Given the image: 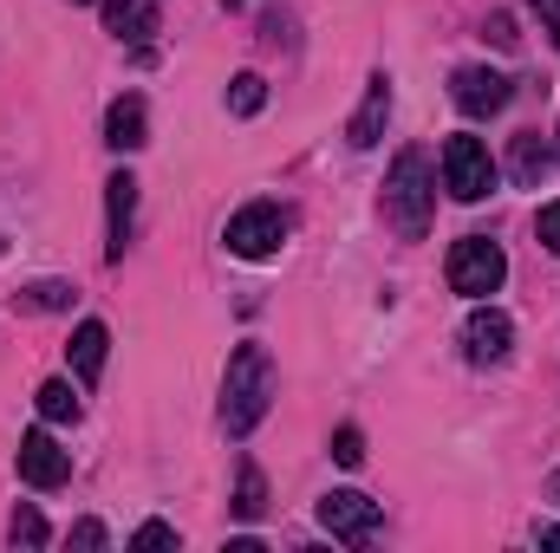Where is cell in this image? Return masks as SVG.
Wrapping results in <instances>:
<instances>
[{
    "instance_id": "obj_1",
    "label": "cell",
    "mask_w": 560,
    "mask_h": 553,
    "mask_svg": "<svg viewBox=\"0 0 560 553\" xmlns=\"http://www.w3.org/2000/svg\"><path fill=\"white\" fill-rule=\"evenodd\" d=\"M275 404V358L268 345H235L229 372H222V430L229 436H248Z\"/></svg>"
},
{
    "instance_id": "obj_2",
    "label": "cell",
    "mask_w": 560,
    "mask_h": 553,
    "mask_svg": "<svg viewBox=\"0 0 560 553\" xmlns=\"http://www.w3.org/2000/svg\"><path fill=\"white\" fill-rule=\"evenodd\" d=\"M378 209H385L392 235H405V242H423V235H430V215H436V176H430V156H423V150H398Z\"/></svg>"
},
{
    "instance_id": "obj_3",
    "label": "cell",
    "mask_w": 560,
    "mask_h": 553,
    "mask_svg": "<svg viewBox=\"0 0 560 553\" xmlns=\"http://www.w3.org/2000/svg\"><path fill=\"white\" fill-rule=\"evenodd\" d=\"M502 280H509V255H502L489 235H463V242L450 248V293H463V299H489Z\"/></svg>"
},
{
    "instance_id": "obj_4",
    "label": "cell",
    "mask_w": 560,
    "mask_h": 553,
    "mask_svg": "<svg viewBox=\"0 0 560 553\" xmlns=\"http://www.w3.org/2000/svg\"><path fill=\"white\" fill-rule=\"evenodd\" d=\"M443 189L456 202H482L495 189V163H489V143L482 138H450L443 143Z\"/></svg>"
},
{
    "instance_id": "obj_5",
    "label": "cell",
    "mask_w": 560,
    "mask_h": 553,
    "mask_svg": "<svg viewBox=\"0 0 560 553\" xmlns=\"http://www.w3.org/2000/svg\"><path fill=\"white\" fill-rule=\"evenodd\" d=\"M319 521H326V534L332 541H346V548H365L372 534H378V502L372 495H359V489H332V495H319Z\"/></svg>"
},
{
    "instance_id": "obj_6",
    "label": "cell",
    "mask_w": 560,
    "mask_h": 553,
    "mask_svg": "<svg viewBox=\"0 0 560 553\" xmlns=\"http://www.w3.org/2000/svg\"><path fill=\"white\" fill-rule=\"evenodd\" d=\"M229 255H242V261H268L280 255V242H287V215H280L275 202H248L235 222H229Z\"/></svg>"
},
{
    "instance_id": "obj_7",
    "label": "cell",
    "mask_w": 560,
    "mask_h": 553,
    "mask_svg": "<svg viewBox=\"0 0 560 553\" xmlns=\"http://www.w3.org/2000/svg\"><path fill=\"white\" fill-rule=\"evenodd\" d=\"M450 98H456L463 118H495V111H509L515 85H509L502 72H489V66H463V72L450 79Z\"/></svg>"
},
{
    "instance_id": "obj_8",
    "label": "cell",
    "mask_w": 560,
    "mask_h": 553,
    "mask_svg": "<svg viewBox=\"0 0 560 553\" xmlns=\"http://www.w3.org/2000/svg\"><path fill=\"white\" fill-rule=\"evenodd\" d=\"M509 345H515V319L502 306H476L469 326H463V358L469 365H502Z\"/></svg>"
},
{
    "instance_id": "obj_9",
    "label": "cell",
    "mask_w": 560,
    "mask_h": 553,
    "mask_svg": "<svg viewBox=\"0 0 560 553\" xmlns=\"http://www.w3.org/2000/svg\"><path fill=\"white\" fill-rule=\"evenodd\" d=\"M72 475V456L46 436V430H26L20 436V482H33V489H59Z\"/></svg>"
},
{
    "instance_id": "obj_10",
    "label": "cell",
    "mask_w": 560,
    "mask_h": 553,
    "mask_svg": "<svg viewBox=\"0 0 560 553\" xmlns=\"http://www.w3.org/2000/svg\"><path fill=\"white\" fill-rule=\"evenodd\" d=\"M385 118H392V79H385V72H372L365 105H359V111H352V125H346L352 150H372V143L385 138Z\"/></svg>"
},
{
    "instance_id": "obj_11",
    "label": "cell",
    "mask_w": 560,
    "mask_h": 553,
    "mask_svg": "<svg viewBox=\"0 0 560 553\" xmlns=\"http://www.w3.org/2000/svg\"><path fill=\"white\" fill-rule=\"evenodd\" d=\"M105 209H112V248H105V255L125 261V248H131V215H138V176L118 169V176L105 183Z\"/></svg>"
},
{
    "instance_id": "obj_12",
    "label": "cell",
    "mask_w": 560,
    "mask_h": 553,
    "mask_svg": "<svg viewBox=\"0 0 560 553\" xmlns=\"http://www.w3.org/2000/svg\"><path fill=\"white\" fill-rule=\"evenodd\" d=\"M72 372H79V385H98L105 378V352H112V332H105V319H85L79 332H72Z\"/></svg>"
},
{
    "instance_id": "obj_13",
    "label": "cell",
    "mask_w": 560,
    "mask_h": 553,
    "mask_svg": "<svg viewBox=\"0 0 560 553\" xmlns=\"http://www.w3.org/2000/svg\"><path fill=\"white\" fill-rule=\"evenodd\" d=\"M105 26L118 33V39H131V46H143L163 20H156V7L150 0H105Z\"/></svg>"
},
{
    "instance_id": "obj_14",
    "label": "cell",
    "mask_w": 560,
    "mask_h": 553,
    "mask_svg": "<svg viewBox=\"0 0 560 553\" xmlns=\"http://www.w3.org/2000/svg\"><path fill=\"white\" fill-rule=\"evenodd\" d=\"M105 143H112V150H143V143H150L143 138V98L138 92L105 111Z\"/></svg>"
},
{
    "instance_id": "obj_15",
    "label": "cell",
    "mask_w": 560,
    "mask_h": 553,
    "mask_svg": "<svg viewBox=\"0 0 560 553\" xmlns=\"http://www.w3.org/2000/svg\"><path fill=\"white\" fill-rule=\"evenodd\" d=\"M13 306H26V313H66V306H72V286H66V280H39V286L13 293Z\"/></svg>"
},
{
    "instance_id": "obj_16",
    "label": "cell",
    "mask_w": 560,
    "mask_h": 553,
    "mask_svg": "<svg viewBox=\"0 0 560 553\" xmlns=\"http://www.w3.org/2000/svg\"><path fill=\"white\" fill-rule=\"evenodd\" d=\"M268 508V482H261V469L255 462H242V475H235V515L242 521H255Z\"/></svg>"
},
{
    "instance_id": "obj_17",
    "label": "cell",
    "mask_w": 560,
    "mask_h": 553,
    "mask_svg": "<svg viewBox=\"0 0 560 553\" xmlns=\"http://www.w3.org/2000/svg\"><path fill=\"white\" fill-rule=\"evenodd\" d=\"M33 404H39V416H46V423H72V416H79V398H72V385H66V378L39 385V391H33Z\"/></svg>"
},
{
    "instance_id": "obj_18",
    "label": "cell",
    "mask_w": 560,
    "mask_h": 553,
    "mask_svg": "<svg viewBox=\"0 0 560 553\" xmlns=\"http://www.w3.org/2000/svg\"><path fill=\"white\" fill-rule=\"evenodd\" d=\"M261 105H268V79H261V72H242V79L229 85V111H235V118H255Z\"/></svg>"
},
{
    "instance_id": "obj_19",
    "label": "cell",
    "mask_w": 560,
    "mask_h": 553,
    "mask_svg": "<svg viewBox=\"0 0 560 553\" xmlns=\"http://www.w3.org/2000/svg\"><path fill=\"white\" fill-rule=\"evenodd\" d=\"M7 534H13V548H46V521H39V515H33V508H20V515H13V528H7Z\"/></svg>"
},
{
    "instance_id": "obj_20",
    "label": "cell",
    "mask_w": 560,
    "mask_h": 553,
    "mask_svg": "<svg viewBox=\"0 0 560 553\" xmlns=\"http://www.w3.org/2000/svg\"><path fill=\"white\" fill-rule=\"evenodd\" d=\"M332 456H339L346 469H359V462H365V436H359L352 423H346V430H332Z\"/></svg>"
},
{
    "instance_id": "obj_21",
    "label": "cell",
    "mask_w": 560,
    "mask_h": 553,
    "mask_svg": "<svg viewBox=\"0 0 560 553\" xmlns=\"http://www.w3.org/2000/svg\"><path fill=\"white\" fill-rule=\"evenodd\" d=\"M131 548H176V528L170 521H143L138 534H131Z\"/></svg>"
},
{
    "instance_id": "obj_22",
    "label": "cell",
    "mask_w": 560,
    "mask_h": 553,
    "mask_svg": "<svg viewBox=\"0 0 560 553\" xmlns=\"http://www.w3.org/2000/svg\"><path fill=\"white\" fill-rule=\"evenodd\" d=\"M535 235H541V248H548V255H560V202H548V209H541Z\"/></svg>"
},
{
    "instance_id": "obj_23",
    "label": "cell",
    "mask_w": 560,
    "mask_h": 553,
    "mask_svg": "<svg viewBox=\"0 0 560 553\" xmlns=\"http://www.w3.org/2000/svg\"><path fill=\"white\" fill-rule=\"evenodd\" d=\"M535 13H541V26H548V39L560 46V0H535Z\"/></svg>"
},
{
    "instance_id": "obj_24",
    "label": "cell",
    "mask_w": 560,
    "mask_h": 553,
    "mask_svg": "<svg viewBox=\"0 0 560 553\" xmlns=\"http://www.w3.org/2000/svg\"><path fill=\"white\" fill-rule=\"evenodd\" d=\"M489 39H495V46H515V20H509V13H495V20H489Z\"/></svg>"
},
{
    "instance_id": "obj_25",
    "label": "cell",
    "mask_w": 560,
    "mask_h": 553,
    "mask_svg": "<svg viewBox=\"0 0 560 553\" xmlns=\"http://www.w3.org/2000/svg\"><path fill=\"white\" fill-rule=\"evenodd\" d=\"M72 541H79V548H105V528H98V521H79Z\"/></svg>"
},
{
    "instance_id": "obj_26",
    "label": "cell",
    "mask_w": 560,
    "mask_h": 553,
    "mask_svg": "<svg viewBox=\"0 0 560 553\" xmlns=\"http://www.w3.org/2000/svg\"><path fill=\"white\" fill-rule=\"evenodd\" d=\"M541 548H560V528H541Z\"/></svg>"
},
{
    "instance_id": "obj_27",
    "label": "cell",
    "mask_w": 560,
    "mask_h": 553,
    "mask_svg": "<svg viewBox=\"0 0 560 553\" xmlns=\"http://www.w3.org/2000/svg\"><path fill=\"white\" fill-rule=\"evenodd\" d=\"M555 502H560V475H555Z\"/></svg>"
}]
</instances>
